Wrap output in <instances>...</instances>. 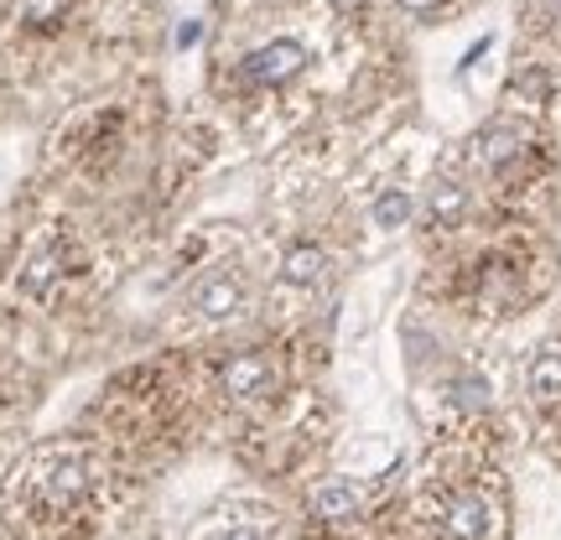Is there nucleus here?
<instances>
[{"label": "nucleus", "instance_id": "3", "mask_svg": "<svg viewBox=\"0 0 561 540\" xmlns=\"http://www.w3.org/2000/svg\"><path fill=\"white\" fill-rule=\"evenodd\" d=\"M536 151H541V136H536V125L525 115H500V120H489L473 136V161L494 182H510L515 172H525Z\"/></svg>", "mask_w": 561, "mask_h": 540}, {"label": "nucleus", "instance_id": "13", "mask_svg": "<svg viewBox=\"0 0 561 540\" xmlns=\"http://www.w3.org/2000/svg\"><path fill=\"white\" fill-rule=\"evenodd\" d=\"M193 540H265L261 515H214Z\"/></svg>", "mask_w": 561, "mask_h": 540}, {"label": "nucleus", "instance_id": "9", "mask_svg": "<svg viewBox=\"0 0 561 540\" xmlns=\"http://www.w3.org/2000/svg\"><path fill=\"white\" fill-rule=\"evenodd\" d=\"M62 276H68V250L58 240H42L26 250V261H21V291L26 297L47 301L62 286Z\"/></svg>", "mask_w": 561, "mask_h": 540}, {"label": "nucleus", "instance_id": "14", "mask_svg": "<svg viewBox=\"0 0 561 540\" xmlns=\"http://www.w3.org/2000/svg\"><path fill=\"white\" fill-rule=\"evenodd\" d=\"M411 208H416V198H411L405 187H385L380 198H375V208H369V219H375V229H385V234H396V229H405V219H411Z\"/></svg>", "mask_w": 561, "mask_h": 540}, {"label": "nucleus", "instance_id": "2", "mask_svg": "<svg viewBox=\"0 0 561 540\" xmlns=\"http://www.w3.org/2000/svg\"><path fill=\"white\" fill-rule=\"evenodd\" d=\"M16 489L37 515L68 520L94 489V458L83 447H73V441H53V447L26 458V468L16 473Z\"/></svg>", "mask_w": 561, "mask_h": 540}, {"label": "nucleus", "instance_id": "6", "mask_svg": "<svg viewBox=\"0 0 561 540\" xmlns=\"http://www.w3.org/2000/svg\"><path fill=\"white\" fill-rule=\"evenodd\" d=\"M369 509V489L348 473H328L307 489V515L318 525H359Z\"/></svg>", "mask_w": 561, "mask_h": 540}, {"label": "nucleus", "instance_id": "5", "mask_svg": "<svg viewBox=\"0 0 561 540\" xmlns=\"http://www.w3.org/2000/svg\"><path fill=\"white\" fill-rule=\"evenodd\" d=\"M244 307H250V286H244V276H234L229 265L198 276L193 291H187V312H193L198 328H224V322L244 318Z\"/></svg>", "mask_w": 561, "mask_h": 540}, {"label": "nucleus", "instance_id": "15", "mask_svg": "<svg viewBox=\"0 0 561 540\" xmlns=\"http://www.w3.org/2000/svg\"><path fill=\"white\" fill-rule=\"evenodd\" d=\"M68 11H73V0H26V5H21V21L37 26V32H53L58 21H68Z\"/></svg>", "mask_w": 561, "mask_h": 540}, {"label": "nucleus", "instance_id": "12", "mask_svg": "<svg viewBox=\"0 0 561 540\" xmlns=\"http://www.w3.org/2000/svg\"><path fill=\"white\" fill-rule=\"evenodd\" d=\"M426 219H432L437 234L462 229V219H468V187H462V182H437L432 198H426Z\"/></svg>", "mask_w": 561, "mask_h": 540}, {"label": "nucleus", "instance_id": "17", "mask_svg": "<svg viewBox=\"0 0 561 540\" xmlns=\"http://www.w3.org/2000/svg\"><path fill=\"white\" fill-rule=\"evenodd\" d=\"M453 5H458V0H401V11L416 21H437V16H447Z\"/></svg>", "mask_w": 561, "mask_h": 540}, {"label": "nucleus", "instance_id": "7", "mask_svg": "<svg viewBox=\"0 0 561 540\" xmlns=\"http://www.w3.org/2000/svg\"><path fill=\"white\" fill-rule=\"evenodd\" d=\"M525 405H530V416L546 421V426H557L561 421V338L541 343L530 359H525Z\"/></svg>", "mask_w": 561, "mask_h": 540}, {"label": "nucleus", "instance_id": "16", "mask_svg": "<svg viewBox=\"0 0 561 540\" xmlns=\"http://www.w3.org/2000/svg\"><path fill=\"white\" fill-rule=\"evenodd\" d=\"M520 16H525V26H536V32H551V26H561V0H525Z\"/></svg>", "mask_w": 561, "mask_h": 540}, {"label": "nucleus", "instance_id": "11", "mask_svg": "<svg viewBox=\"0 0 561 540\" xmlns=\"http://www.w3.org/2000/svg\"><path fill=\"white\" fill-rule=\"evenodd\" d=\"M307 68V47L301 42H265V47H255L250 58H244V73L255 83H291Z\"/></svg>", "mask_w": 561, "mask_h": 540}, {"label": "nucleus", "instance_id": "10", "mask_svg": "<svg viewBox=\"0 0 561 540\" xmlns=\"http://www.w3.org/2000/svg\"><path fill=\"white\" fill-rule=\"evenodd\" d=\"M504 100L515 104V115H541L546 104H557V73L546 62H515Z\"/></svg>", "mask_w": 561, "mask_h": 540}, {"label": "nucleus", "instance_id": "1", "mask_svg": "<svg viewBox=\"0 0 561 540\" xmlns=\"http://www.w3.org/2000/svg\"><path fill=\"white\" fill-rule=\"evenodd\" d=\"M421 520L432 540H504L510 536V494H504L500 473H489V468L432 479L421 494Z\"/></svg>", "mask_w": 561, "mask_h": 540}, {"label": "nucleus", "instance_id": "8", "mask_svg": "<svg viewBox=\"0 0 561 540\" xmlns=\"http://www.w3.org/2000/svg\"><path fill=\"white\" fill-rule=\"evenodd\" d=\"M333 276V255L322 250L318 240H297L280 250V265H276V280L286 291H297V297H318L322 286Z\"/></svg>", "mask_w": 561, "mask_h": 540}, {"label": "nucleus", "instance_id": "4", "mask_svg": "<svg viewBox=\"0 0 561 540\" xmlns=\"http://www.w3.org/2000/svg\"><path fill=\"white\" fill-rule=\"evenodd\" d=\"M219 395L240 411L276 401L280 395V364L271 359V348H240L219 364Z\"/></svg>", "mask_w": 561, "mask_h": 540}]
</instances>
